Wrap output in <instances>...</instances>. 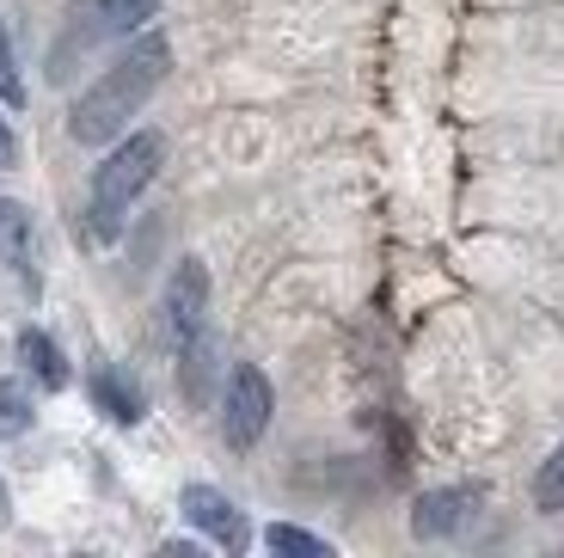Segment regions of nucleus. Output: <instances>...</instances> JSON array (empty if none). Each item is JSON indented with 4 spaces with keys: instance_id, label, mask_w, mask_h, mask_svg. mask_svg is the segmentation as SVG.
<instances>
[{
    "instance_id": "1",
    "label": "nucleus",
    "mask_w": 564,
    "mask_h": 558,
    "mask_svg": "<svg viewBox=\"0 0 564 558\" xmlns=\"http://www.w3.org/2000/svg\"><path fill=\"white\" fill-rule=\"evenodd\" d=\"M166 62H172L166 37H141L123 62H111V68H105V81L93 86L80 105H74V117H68L74 141H86V148H93V141L123 136L129 117H135L148 98H154L160 81H166Z\"/></svg>"
},
{
    "instance_id": "2",
    "label": "nucleus",
    "mask_w": 564,
    "mask_h": 558,
    "mask_svg": "<svg viewBox=\"0 0 564 558\" xmlns=\"http://www.w3.org/2000/svg\"><path fill=\"white\" fill-rule=\"evenodd\" d=\"M160 148H166V141H160L154 129H141V136H129L123 148L99 167V179H93V234H99V239H117L129 203L141 196V184L154 179Z\"/></svg>"
},
{
    "instance_id": "3",
    "label": "nucleus",
    "mask_w": 564,
    "mask_h": 558,
    "mask_svg": "<svg viewBox=\"0 0 564 558\" xmlns=\"http://www.w3.org/2000/svg\"><path fill=\"white\" fill-rule=\"evenodd\" d=\"M270 423V380L252 363H240L227 375V405H221V430L234 448H252Z\"/></svg>"
},
{
    "instance_id": "4",
    "label": "nucleus",
    "mask_w": 564,
    "mask_h": 558,
    "mask_svg": "<svg viewBox=\"0 0 564 558\" xmlns=\"http://www.w3.org/2000/svg\"><path fill=\"white\" fill-rule=\"evenodd\" d=\"M166 308H172V337H178V350H197L203 308H209V270H203V258H178L172 289H166Z\"/></svg>"
},
{
    "instance_id": "5",
    "label": "nucleus",
    "mask_w": 564,
    "mask_h": 558,
    "mask_svg": "<svg viewBox=\"0 0 564 558\" xmlns=\"http://www.w3.org/2000/svg\"><path fill=\"white\" fill-rule=\"evenodd\" d=\"M160 0H86L80 13H74V31L68 43H99V37H129V31L141 25V19H154Z\"/></svg>"
},
{
    "instance_id": "6",
    "label": "nucleus",
    "mask_w": 564,
    "mask_h": 558,
    "mask_svg": "<svg viewBox=\"0 0 564 558\" xmlns=\"http://www.w3.org/2000/svg\"><path fill=\"white\" fill-rule=\"evenodd\" d=\"M184 516H191V528L209 534L215 546H227V552H240V546H246V516L221 497V491L191 485V491H184Z\"/></svg>"
},
{
    "instance_id": "7",
    "label": "nucleus",
    "mask_w": 564,
    "mask_h": 558,
    "mask_svg": "<svg viewBox=\"0 0 564 558\" xmlns=\"http://www.w3.org/2000/svg\"><path fill=\"white\" fill-rule=\"evenodd\" d=\"M0 258L19 270L25 282H37V234H31V210L0 196Z\"/></svg>"
},
{
    "instance_id": "8",
    "label": "nucleus",
    "mask_w": 564,
    "mask_h": 558,
    "mask_svg": "<svg viewBox=\"0 0 564 558\" xmlns=\"http://www.w3.org/2000/svg\"><path fill=\"white\" fill-rule=\"evenodd\" d=\"M466 509H473V491H430V497L417 503L411 528H417L423 540H436V534H454V528H460Z\"/></svg>"
},
{
    "instance_id": "9",
    "label": "nucleus",
    "mask_w": 564,
    "mask_h": 558,
    "mask_svg": "<svg viewBox=\"0 0 564 558\" xmlns=\"http://www.w3.org/2000/svg\"><path fill=\"white\" fill-rule=\"evenodd\" d=\"M19 356H25L31 368H37L43 387H68V363H62V350L50 344L43 332H19Z\"/></svg>"
},
{
    "instance_id": "10",
    "label": "nucleus",
    "mask_w": 564,
    "mask_h": 558,
    "mask_svg": "<svg viewBox=\"0 0 564 558\" xmlns=\"http://www.w3.org/2000/svg\"><path fill=\"white\" fill-rule=\"evenodd\" d=\"M93 393H99V405H105V411H111L117 423H135V418H141V393L129 387L123 375H111V368H105V375L93 380Z\"/></svg>"
},
{
    "instance_id": "11",
    "label": "nucleus",
    "mask_w": 564,
    "mask_h": 558,
    "mask_svg": "<svg viewBox=\"0 0 564 558\" xmlns=\"http://www.w3.org/2000/svg\"><path fill=\"white\" fill-rule=\"evenodd\" d=\"M31 430V399L19 380H0V442H13V436Z\"/></svg>"
},
{
    "instance_id": "12",
    "label": "nucleus",
    "mask_w": 564,
    "mask_h": 558,
    "mask_svg": "<svg viewBox=\"0 0 564 558\" xmlns=\"http://www.w3.org/2000/svg\"><path fill=\"white\" fill-rule=\"evenodd\" d=\"M264 546H270V552H295V558H332V546H325L319 534L289 528V522H276V528L264 534Z\"/></svg>"
},
{
    "instance_id": "13",
    "label": "nucleus",
    "mask_w": 564,
    "mask_h": 558,
    "mask_svg": "<svg viewBox=\"0 0 564 558\" xmlns=\"http://www.w3.org/2000/svg\"><path fill=\"white\" fill-rule=\"evenodd\" d=\"M534 503H540V509H564V442L552 448V461L540 466V479H534Z\"/></svg>"
},
{
    "instance_id": "14",
    "label": "nucleus",
    "mask_w": 564,
    "mask_h": 558,
    "mask_svg": "<svg viewBox=\"0 0 564 558\" xmlns=\"http://www.w3.org/2000/svg\"><path fill=\"white\" fill-rule=\"evenodd\" d=\"M0 98H7V105H25V81H19L13 50H7V25H0Z\"/></svg>"
},
{
    "instance_id": "15",
    "label": "nucleus",
    "mask_w": 564,
    "mask_h": 558,
    "mask_svg": "<svg viewBox=\"0 0 564 558\" xmlns=\"http://www.w3.org/2000/svg\"><path fill=\"white\" fill-rule=\"evenodd\" d=\"M13 167H19V141L7 129V117H0V172H13Z\"/></svg>"
},
{
    "instance_id": "16",
    "label": "nucleus",
    "mask_w": 564,
    "mask_h": 558,
    "mask_svg": "<svg viewBox=\"0 0 564 558\" xmlns=\"http://www.w3.org/2000/svg\"><path fill=\"white\" fill-rule=\"evenodd\" d=\"M7 522H13V516H7V491H0V528H7Z\"/></svg>"
}]
</instances>
